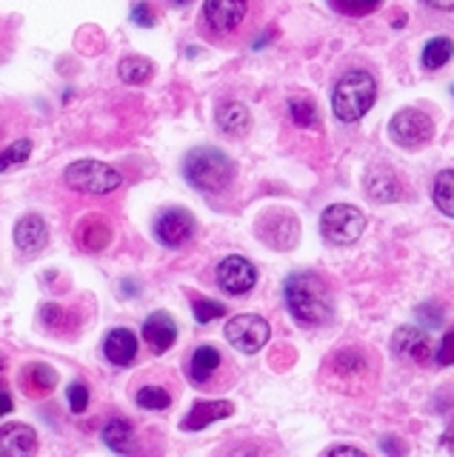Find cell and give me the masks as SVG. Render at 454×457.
Masks as SVG:
<instances>
[{
	"instance_id": "6da1fadb",
	"label": "cell",
	"mask_w": 454,
	"mask_h": 457,
	"mask_svg": "<svg viewBox=\"0 0 454 457\" xmlns=\"http://www.w3.org/2000/svg\"><path fill=\"white\" fill-rule=\"evenodd\" d=\"M283 297H286V306L294 314V320H301L303 326H323L332 320V289L318 271H294V275H289L286 283H283Z\"/></svg>"
},
{
	"instance_id": "7a4b0ae2",
	"label": "cell",
	"mask_w": 454,
	"mask_h": 457,
	"mask_svg": "<svg viewBox=\"0 0 454 457\" xmlns=\"http://www.w3.org/2000/svg\"><path fill=\"white\" fill-rule=\"evenodd\" d=\"M183 175H186L189 186H194L197 192L218 195L223 189H229V183L235 180V163L226 152L215 146H201L186 154Z\"/></svg>"
},
{
	"instance_id": "3957f363",
	"label": "cell",
	"mask_w": 454,
	"mask_h": 457,
	"mask_svg": "<svg viewBox=\"0 0 454 457\" xmlns=\"http://www.w3.org/2000/svg\"><path fill=\"white\" fill-rule=\"evenodd\" d=\"M377 100V83L363 69H351L334 83L332 92V109L340 123H358L363 114L375 106Z\"/></svg>"
},
{
	"instance_id": "277c9868",
	"label": "cell",
	"mask_w": 454,
	"mask_h": 457,
	"mask_svg": "<svg viewBox=\"0 0 454 457\" xmlns=\"http://www.w3.org/2000/svg\"><path fill=\"white\" fill-rule=\"evenodd\" d=\"M375 371H377L375 354L366 352L363 346L337 349L329 357V363H326V378H329V383L349 395L363 392L366 386L375 380Z\"/></svg>"
},
{
	"instance_id": "5b68a950",
	"label": "cell",
	"mask_w": 454,
	"mask_h": 457,
	"mask_svg": "<svg viewBox=\"0 0 454 457\" xmlns=\"http://www.w3.org/2000/svg\"><path fill=\"white\" fill-rule=\"evenodd\" d=\"M63 183L80 195H111L115 189H120L123 178L118 169H111L101 161H75L66 166Z\"/></svg>"
},
{
	"instance_id": "8992f818",
	"label": "cell",
	"mask_w": 454,
	"mask_h": 457,
	"mask_svg": "<svg viewBox=\"0 0 454 457\" xmlns=\"http://www.w3.org/2000/svg\"><path fill=\"white\" fill-rule=\"evenodd\" d=\"M252 0H203L201 26L211 37H235L246 26Z\"/></svg>"
},
{
	"instance_id": "52a82bcc",
	"label": "cell",
	"mask_w": 454,
	"mask_h": 457,
	"mask_svg": "<svg viewBox=\"0 0 454 457\" xmlns=\"http://www.w3.org/2000/svg\"><path fill=\"white\" fill-rule=\"evenodd\" d=\"M366 228V218L358 206L349 204H334L323 212L320 218V232L323 237L334 243V246H346V243H354Z\"/></svg>"
},
{
	"instance_id": "ba28073f",
	"label": "cell",
	"mask_w": 454,
	"mask_h": 457,
	"mask_svg": "<svg viewBox=\"0 0 454 457\" xmlns=\"http://www.w3.org/2000/svg\"><path fill=\"white\" fill-rule=\"evenodd\" d=\"M389 135H392V140L397 143V146L420 149V146H425V143L432 140L434 123H432L429 114L420 112V109H403V112H397L392 118Z\"/></svg>"
},
{
	"instance_id": "9c48e42d",
	"label": "cell",
	"mask_w": 454,
	"mask_h": 457,
	"mask_svg": "<svg viewBox=\"0 0 454 457\" xmlns=\"http://www.w3.org/2000/svg\"><path fill=\"white\" fill-rule=\"evenodd\" d=\"M268 335H272V328L258 314H237V318L226 323V340L244 354L260 352L268 343Z\"/></svg>"
},
{
	"instance_id": "30bf717a",
	"label": "cell",
	"mask_w": 454,
	"mask_h": 457,
	"mask_svg": "<svg viewBox=\"0 0 454 457\" xmlns=\"http://www.w3.org/2000/svg\"><path fill=\"white\" fill-rule=\"evenodd\" d=\"M254 283H258V269H254L252 261H246V257L232 254V257H226V261H220L218 286L223 292L240 297V295H246L249 289H254Z\"/></svg>"
},
{
	"instance_id": "8fae6325",
	"label": "cell",
	"mask_w": 454,
	"mask_h": 457,
	"mask_svg": "<svg viewBox=\"0 0 454 457\" xmlns=\"http://www.w3.org/2000/svg\"><path fill=\"white\" fill-rule=\"evenodd\" d=\"M154 235L169 249H177L189 243L194 235V218L186 209H166L158 220H154Z\"/></svg>"
},
{
	"instance_id": "7c38bea8",
	"label": "cell",
	"mask_w": 454,
	"mask_h": 457,
	"mask_svg": "<svg viewBox=\"0 0 454 457\" xmlns=\"http://www.w3.org/2000/svg\"><path fill=\"white\" fill-rule=\"evenodd\" d=\"M392 352L406 363H429L432 357V340L417 326H400L392 337Z\"/></svg>"
},
{
	"instance_id": "4fadbf2b",
	"label": "cell",
	"mask_w": 454,
	"mask_h": 457,
	"mask_svg": "<svg viewBox=\"0 0 454 457\" xmlns=\"http://www.w3.org/2000/svg\"><path fill=\"white\" fill-rule=\"evenodd\" d=\"M37 432L26 423L0 426V457H35Z\"/></svg>"
},
{
	"instance_id": "5bb4252c",
	"label": "cell",
	"mask_w": 454,
	"mask_h": 457,
	"mask_svg": "<svg viewBox=\"0 0 454 457\" xmlns=\"http://www.w3.org/2000/svg\"><path fill=\"white\" fill-rule=\"evenodd\" d=\"M144 340L154 354H163L175 346L177 340V323L169 312H154L144 323Z\"/></svg>"
},
{
	"instance_id": "9a60e30c",
	"label": "cell",
	"mask_w": 454,
	"mask_h": 457,
	"mask_svg": "<svg viewBox=\"0 0 454 457\" xmlns=\"http://www.w3.org/2000/svg\"><path fill=\"white\" fill-rule=\"evenodd\" d=\"M49 243V226L40 214H23L15 223V246L23 254H37Z\"/></svg>"
},
{
	"instance_id": "2e32d148",
	"label": "cell",
	"mask_w": 454,
	"mask_h": 457,
	"mask_svg": "<svg viewBox=\"0 0 454 457\" xmlns=\"http://www.w3.org/2000/svg\"><path fill=\"white\" fill-rule=\"evenodd\" d=\"M18 386H21V392L32 400L46 397L54 386H58V371H54L49 363H29V366L21 369Z\"/></svg>"
},
{
	"instance_id": "e0dca14e",
	"label": "cell",
	"mask_w": 454,
	"mask_h": 457,
	"mask_svg": "<svg viewBox=\"0 0 454 457\" xmlns=\"http://www.w3.org/2000/svg\"><path fill=\"white\" fill-rule=\"evenodd\" d=\"M223 366V354L218 346H209V343H203V346H197L189 357V380L194 386H209L211 380L218 378V371Z\"/></svg>"
},
{
	"instance_id": "ac0fdd59",
	"label": "cell",
	"mask_w": 454,
	"mask_h": 457,
	"mask_svg": "<svg viewBox=\"0 0 454 457\" xmlns=\"http://www.w3.org/2000/svg\"><path fill=\"white\" fill-rule=\"evenodd\" d=\"M103 354L109 363L115 366H132L137 357V335L132 328H111V332L103 337Z\"/></svg>"
},
{
	"instance_id": "d6986e66",
	"label": "cell",
	"mask_w": 454,
	"mask_h": 457,
	"mask_svg": "<svg viewBox=\"0 0 454 457\" xmlns=\"http://www.w3.org/2000/svg\"><path fill=\"white\" fill-rule=\"evenodd\" d=\"M229 414H232L229 400H197V403L192 406V411L186 414V418H183L180 426L186 428V432H197V428L229 418Z\"/></svg>"
},
{
	"instance_id": "ffe728a7",
	"label": "cell",
	"mask_w": 454,
	"mask_h": 457,
	"mask_svg": "<svg viewBox=\"0 0 454 457\" xmlns=\"http://www.w3.org/2000/svg\"><path fill=\"white\" fill-rule=\"evenodd\" d=\"M103 443L111 452H118L123 457H132L135 449H137V432H135L132 420L120 418V414H118V418H111L103 426Z\"/></svg>"
},
{
	"instance_id": "44dd1931",
	"label": "cell",
	"mask_w": 454,
	"mask_h": 457,
	"mask_svg": "<svg viewBox=\"0 0 454 457\" xmlns=\"http://www.w3.org/2000/svg\"><path fill=\"white\" fill-rule=\"evenodd\" d=\"M78 243L87 252H101L111 243V223L103 218V214H89L83 218L78 226Z\"/></svg>"
},
{
	"instance_id": "7402d4cb",
	"label": "cell",
	"mask_w": 454,
	"mask_h": 457,
	"mask_svg": "<svg viewBox=\"0 0 454 457\" xmlns=\"http://www.w3.org/2000/svg\"><path fill=\"white\" fill-rule=\"evenodd\" d=\"M215 118H218L220 132L232 135V137H244L252 126V114L244 104H240V100H226V104H220Z\"/></svg>"
},
{
	"instance_id": "603a6c76",
	"label": "cell",
	"mask_w": 454,
	"mask_h": 457,
	"mask_svg": "<svg viewBox=\"0 0 454 457\" xmlns=\"http://www.w3.org/2000/svg\"><path fill=\"white\" fill-rule=\"evenodd\" d=\"M283 228H297V220L292 218V214H266V218L260 220V237L268 243L272 249H292L294 246V237L283 235Z\"/></svg>"
},
{
	"instance_id": "cb8c5ba5",
	"label": "cell",
	"mask_w": 454,
	"mask_h": 457,
	"mask_svg": "<svg viewBox=\"0 0 454 457\" xmlns=\"http://www.w3.org/2000/svg\"><path fill=\"white\" fill-rule=\"evenodd\" d=\"M118 75H120L123 83H129V86L149 83L152 75H154V63L149 61V57H140V54L123 57L120 66H118Z\"/></svg>"
},
{
	"instance_id": "d4e9b609",
	"label": "cell",
	"mask_w": 454,
	"mask_h": 457,
	"mask_svg": "<svg viewBox=\"0 0 454 457\" xmlns=\"http://www.w3.org/2000/svg\"><path fill=\"white\" fill-rule=\"evenodd\" d=\"M451 57H454V40L446 37V35H440V37H432L429 43H425L420 61H423L425 69H443Z\"/></svg>"
},
{
	"instance_id": "484cf974",
	"label": "cell",
	"mask_w": 454,
	"mask_h": 457,
	"mask_svg": "<svg viewBox=\"0 0 454 457\" xmlns=\"http://www.w3.org/2000/svg\"><path fill=\"white\" fill-rule=\"evenodd\" d=\"M135 403L140 409H146V411H163L172 406V392L163 389V386H140V389L135 392Z\"/></svg>"
},
{
	"instance_id": "4316f807",
	"label": "cell",
	"mask_w": 454,
	"mask_h": 457,
	"mask_svg": "<svg viewBox=\"0 0 454 457\" xmlns=\"http://www.w3.org/2000/svg\"><path fill=\"white\" fill-rule=\"evenodd\" d=\"M432 197H434V204H437L440 212L449 214V218H454V169L440 171V175L434 178Z\"/></svg>"
},
{
	"instance_id": "83f0119b",
	"label": "cell",
	"mask_w": 454,
	"mask_h": 457,
	"mask_svg": "<svg viewBox=\"0 0 454 457\" xmlns=\"http://www.w3.org/2000/svg\"><path fill=\"white\" fill-rule=\"evenodd\" d=\"M289 114H292V120L301 126V129L318 126V106H315V100L306 97V95L289 100Z\"/></svg>"
},
{
	"instance_id": "f1b7e54d",
	"label": "cell",
	"mask_w": 454,
	"mask_h": 457,
	"mask_svg": "<svg viewBox=\"0 0 454 457\" xmlns=\"http://www.w3.org/2000/svg\"><path fill=\"white\" fill-rule=\"evenodd\" d=\"M366 192L372 195L377 204H389V200H397V195H400V186H397L392 175H375L366 183Z\"/></svg>"
},
{
	"instance_id": "f546056e",
	"label": "cell",
	"mask_w": 454,
	"mask_h": 457,
	"mask_svg": "<svg viewBox=\"0 0 454 457\" xmlns=\"http://www.w3.org/2000/svg\"><path fill=\"white\" fill-rule=\"evenodd\" d=\"M29 154H32V140H26V137L23 140H15L9 149L0 152V171L26 163V161H29Z\"/></svg>"
},
{
	"instance_id": "4dcf8cb0",
	"label": "cell",
	"mask_w": 454,
	"mask_h": 457,
	"mask_svg": "<svg viewBox=\"0 0 454 457\" xmlns=\"http://www.w3.org/2000/svg\"><path fill=\"white\" fill-rule=\"evenodd\" d=\"M332 9L346 14V18H366V14H372L383 0H329Z\"/></svg>"
},
{
	"instance_id": "1f68e13d",
	"label": "cell",
	"mask_w": 454,
	"mask_h": 457,
	"mask_svg": "<svg viewBox=\"0 0 454 457\" xmlns=\"http://www.w3.org/2000/svg\"><path fill=\"white\" fill-rule=\"evenodd\" d=\"M192 312H194V320H197V323H209V320L223 318V314H226V306H223V303H218V300L194 297Z\"/></svg>"
},
{
	"instance_id": "d6a6232c",
	"label": "cell",
	"mask_w": 454,
	"mask_h": 457,
	"mask_svg": "<svg viewBox=\"0 0 454 457\" xmlns=\"http://www.w3.org/2000/svg\"><path fill=\"white\" fill-rule=\"evenodd\" d=\"M66 400H69V409H72L75 414H83L89 406V386L87 383H69V389H66Z\"/></svg>"
},
{
	"instance_id": "836d02e7",
	"label": "cell",
	"mask_w": 454,
	"mask_h": 457,
	"mask_svg": "<svg viewBox=\"0 0 454 457\" xmlns=\"http://www.w3.org/2000/svg\"><path fill=\"white\" fill-rule=\"evenodd\" d=\"M40 320H44V326L49 328V332H63V323L69 320V314L58 303H46L44 309H40Z\"/></svg>"
},
{
	"instance_id": "e575fe53",
	"label": "cell",
	"mask_w": 454,
	"mask_h": 457,
	"mask_svg": "<svg viewBox=\"0 0 454 457\" xmlns=\"http://www.w3.org/2000/svg\"><path fill=\"white\" fill-rule=\"evenodd\" d=\"M437 363L440 366H454V326L449 328V332L443 335V340H440L437 346Z\"/></svg>"
},
{
	"instance_id": "d590c367",
	"label": "cell",
	"mask_w": 454,
	"mask_h": 457,
	"mask_svg": "<svg viewBox=\"0 0 454 457\" xmlns=\"http://www.w3.org/2000/svg\"><path fill=\"white\" fill-rule=\"evenodd\" d=\"M132 23L144 26V29H149V26L158 23V18H154V9L146 4V0H137V4L132 6Z\"/></svg>"
},
{
	"instance_id": "8d00e7d4",
	"label": "cell",
	"mask_w": 454,
	"mask_h": 457,
	"mask_svg": "<svg viewBox=\"0 0 454 457\" xmlns=\"http://www.w3.org/2000/svg\"><path fill=\"white\" fill-rule=\"evenodd\" d=\"M323 457H368V454L360 452V449H354V446H332Z\"/></svg>"
},
{
	"instance_id": "74e56055",
	"label": "cell",
	"mask_w": 454,
	"mask_h": 457,
	"mask_svg": "<svg viewBox=\"0 0 454 457\" xmlns=\"http://www.w3.org/2000/svg\"><path fill=\"white\" fill-rule=\"evenodd\" d=\"M380 446H383V452L392 454V457H403L406 454V446H400V443H397L394 437H383Z\"/></svg>"
},
{
	"instance_id": "f35d334b",
	"label": "cell",
	"mask_w": 454,
	"mask_h": 457,
	"mask_svg": "<svg viewBox=\"0 0 454 457\" xmlns=\"http://www.w3.org/2000/svg\"><path fill=\"white\" fill-rule=\"evenodd\" d=\"M423 4L437 12H454V0H423Z\"/></svg>"
},
{
	"instance_id": "ab89813d",
	"label": "cell",
	"mask_w": 454,
	"mask_h": 457,
	"mask_svg": "<svg viewBox=\"0 0 454 457\" xmlns=\"http://www.w3.org/2000/svg\"><path fill=\"white\" fill-rule=\"evenodd\" d=\"M12 409H15V403H12V397H9L6 392H0V418H4V414H9Z\"/></svg>"
},
{
	"instance_id": "60d3db41",
	"label": "cell",
	"mask_w": 454,
	"mask_h": 457,
	"mask_svg": "<svg viewBox=\"0 0 454 457\" xmlns=\"http://www.w3.org/2000/svg\"><path fill=\"white\" fill-rule=\"evenodd\" d=\"M443 446H446V449H449V452L454 454V426H451L449 432L443 435Z\"/></svg>"
},
{
	"instance_id": "b9f144b4",
	"label": "cell",
	"mask_w": 454,
	"mask_h": 457,
	"mask_svg": "<svg viewBox=\"0 0 454 457\" xmlns=\"http://www.w3.org/2000/svg\"><path fill=\"white\" fill-rule=\"evenodd\" d=\"M166 4H172V6H189L192 0H166Z\"/></svg>"
},
{
	"instance_id": "7bdbcfd3",
	"label": "cell",
	"mask_w": 454,
	"mask_h": 457,
	"mask_svg": "<svg viewBox=\"0 0 454 457\" xmlns=\"http://www.w3.org/2000/svg\"><path fill=\"white\" fill-rule=\"evenodd\" d=\"M4 371H6V361L0 357V380H4Z\"/></svg>"
}]
</instances>
